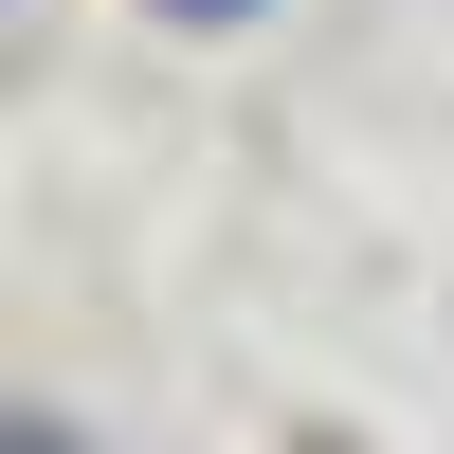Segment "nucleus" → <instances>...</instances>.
Masks as SVG:
<instances>
[{
  "mask_svg": "<svg viewBox=\"0 0 454 454\" xmlns=\"http://www.w3.org/2000/svg\"><path fill=\"white\" fill-rule=\"evenodd\" d=\"M145 19H182V36H237V19H273V0H145Z\"/></svg>",
  "mask_w": 454,
  "mask_h": 454,
  "instance_id": "1",
  "label": "nucleus"
},
{
  "mask_svg": "<svg viewBox=\"0 0 454 454\" xmlns=\"http://www.w3.org/2000/svg\"><path fill=\"white\" fill-rule=\"evenodd\" d=\"M19 454H73V436H55V419H19Z\"/></svg>",
  "mask_w": 454,
  "mask_h": 454,
  "instance_id": "2",
  "label": "nucleus"
}]
</instances>
